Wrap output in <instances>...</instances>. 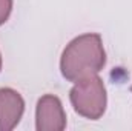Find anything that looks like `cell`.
Masks as SVG:
<instances>
[{
  "label": "cell",
  "mask_w": 132,
  "mask_h": 131,
  "mask_svg": "<svg viewBox=\"0 0 132 131\" xmlns=\"http://www.w3.org/2000/svg\"><path fill=\"white\" fill-rule=\"evenodd\" d=\"M106 63V53L98 34L89 33L71 40L62 53L60 71L69 82L98 74Z\"/></svg>",
  "instance_id": "1"
},
{
  "label": "cell",
  "mask_w": 132,
  "mask_h": 131,
  "mask_svg": "<svg viewBox=\"0 0 132 131\" xmlns=\"http://www.w3.org/2000/svg\"><path fill=\"white\" fill-rule=\"evenodd\" d=\"M12 11V0H0V26L9 19Z\"/></svg>",
  "instance_id": "5"
},
{
  "label": "cell",
  "mask_w": 132,
  "mask_h": 131,
  "mask_svg": "<svg viewBox=\"0 0 132 131\" xmlns=\"http://www.w3.org/2000/svg\"><path fill=\"white\" fill-rule=\"evenodd\" d=\"M66 128V114L60 99L54 94H45L35 106V130L62 131Z\"/></svg>",
  "instance_id": "3"
},
{
  "label": "cell",
  "mask_w": 132,
  "mask_h": 131,
  "mask_svg": "<svg viewBox=\"0 0 132 131\" xmlns=\"http://www.w3.org/2000/svg\"><path fill=\"white\" fill-rule=\"evenodd\" d=\"M131 91H132V86H131Z\"/></svg>",
  "instance_id": "7"
},
{
  "label": "cell",
  "mask_w": 132,
  "mask_h": 131,
  "mask_svg": "<svg viewBox=\"0 0 132 131\" xmlns=\"http://www.w3.org/2000/svg\"><path fill=\"white\" fill-rule=\"evenodd\" d=\"M25 111V100L12 88H0V131L14 130Z\"/></svg>",
  "instance_id": "4"
},
{
  "label": "cell",
  "mask_w": 132,
  "mask_h": 131,
  "mask_svg": "<svg viewBox=\"0 0 132 131\" xmlns=\"http://www.w3.org/2000/svg\"><path fill=\"white\" fill-rule=\"evenodd\" d=\"M0 69H2V54H0Z\"/></svg>",
  "instance_id": "6"
},
{
  "label": "cell",
  "mask_w": 132,
  "mask_h": 131,
  "mask_svg": "<svg viewBox=\"0 0 132 131\" xmlns=\"http://www.w3.org/2000/svg\"><path fill=\"white\" fill-rule=\"evenodd\" d=\"M69 99L75 113L85 119L97 120L106 111V88L97 74L74 82Z\"/></svg>",
  "instance_id": "2"
}]
</instances>
